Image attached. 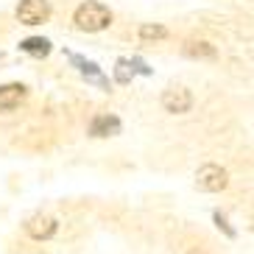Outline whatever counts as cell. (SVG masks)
<instances>
[{
    "label": "cell",
    "mask_w": 254,
    "mask_h": 254,
    "mask_svg": "<svg viewBox=\"0 0 254 254\" xmlns=\"http://www.w3.org/2000/svg\"><path fill=\"white\" fill-rule=\"evenodd\" d=\"M75 25L81 31H104L106 25L112 23V11L104 6V3H95V0H87L75 8Z\"/></svg>",
    "instance_id": "1"
},
{
    "label": "cell",
    "mask_w": 254,
    "mask_h": 254,
    "mask_svg": "<svg viewBox=\"0 0 254 254\" xmlns=\"http://www.w3.org/2000/svg\"><path fill=\"white\" fill-rule=\"evenodd\" d=\"M226 171L221 168V165H201L198 168V173H195V185H198V190H204V193H221L226 187Z\"/></svg>",
    "instance_id": "2"
},
{
    "label": "cell",
    "mask_w": 254,
    "mask_h": 254,
    "mask_svg": "<svg viewBox=\"0 0 254 254\" xmlns=\"http://www.w3.org/2000/svg\"><path fill=\"white\" fill-rule=\"evenodd\" d=\"M51 17V3L48 0H23L17 6V20L23 25H42Z\"/></svg>",
    "instance_id": "3"
},
{
    "label": "cell",
    "mask_w": 254,
    "mask_h": 254,
    "mask_svg": "<svg viewBox=\"0 0 254 254\" xmlns=\"http://www.w3.org/2000/svg\"><path fill=\"white\" fill-rule=\"evenodd\" d=\"M162 106L168 109V112H173V115L190 112L193 95H190V90H185V87H171V90L162 92Z\"/></svg>",
    "instance_id": "4"
},
{
    "label": "cell",
    "mask_w": 254,
    "mask_h": 254,
    "mask_svg": "<svg viewBox=\"0 0 254 254\" xmlns=\"http://www.w3.org/2000/svg\"><path fill=\"white\" fill-rule=\"evenodd\" d=\"M56 229H59V224H56V218L53 215H34L25 224V232H28L34 240H48L56 235Z\"/></svg>",
    "instance_id": "5"
},
{
    "label": "cell",
    "mask_w": 254,
    "mask_h": 254,
    "mask_svg": "<svg viewBox=\"0 0 254 254\" xmlns=\"http://www.w3.org/2000/svg\"><path fill=\"white\" fill-rule=\"evenodd\" d=\"M25 101V87L23 84H6L0 87V112H8Z\"/></svg>",
    "instance_id": "6"
},
{
    "label": "cell",
    "mask_w": 254,
    "mask_h": 254,
    "mask_svg": "<svg viewBox=\"0 0 254 254\" xmlns=\"http://www.w3.org/2000/svg\"><path fill=\"white\" fill-rule=\"evenodd\" d=\"M120 131V120L118 118H109V115H101V118L92 120L90 126V134L92 137H109V134H118Z\"/></svg>",
    "instance_id": "7"
},
{
    "label": "cell",
    "mask_w": 254,
    "mask_h": 254,
    "mask_svg": "<svg viewBox=\"0 0 254 254\" xmlns=\"http://www.w3.org/2000/svg\"><path fill=\"white\" fill-rule=\"evenodd\" d=\"M20 48H23L25 53H31V56H48L51 53V42L42 37H31V39H23L20 42Z\"/></svg>",
    "instance_id": "8"
},
{
    "label": "cell",
    "mask_w": 254,
    "mask_h": 254,
    "mask_svg": "<svg viewBox=\"0 0 254 254\" xmlns=\"http://www.w3.org/2000/svg\"><path fill=\"white\" fill-rule=\"evenodd\" d=\"M185 53L193 56V59H212V56H215V48L209 45V42H187Z\"/></svg>",
    "instance_id": "9"
},
{
    "label": "cell",
    "mask_w": 254,
    "mask_h": 254,
    "mask_svg": "<svg viewBox=\"0 0 254 254\" xmlns=\"http://www.w3.org/2000/svg\"><path fill=\"white\" fill-rule=\"evenodd\" d=\"M70 59H73L75 64H78V70H81L84 75H90L92 81H98L101 87H106V81H104V75H101V70H98L95 64H92V62H84V59H78V56H70Z\"/></svg>",
    "instance_id": "10"
},
{
    "label": "cell",
    "mask_w": 254,
    "mask_h": 254,
    "mask_svg": "<svg viewBox=\"0 0 254 254\" xmlns=\"http://www.w3.org/2000/svg\"><path fill=\"white\" fill-rule=\"evenodd\" d=\"M131 75H134V67H131V62L120 59V62H118V67H115V78H118L120 84H128V81H131Z\"/></svg>",
    "instance_id": "11"
},
{
    "label": "cell",
    "mask_w": 254,
    "mask_h": 254,
    "mask_svg": "<svg viewBox=\"0 0 254 254\" xmlns=\"http://www.w3.org/2000/svg\"><path fill=\"white\" fill-rule=\"evenodd\" d=\"M140 37L142 39H165V37H168V31H165L162 25H142Z\"/></svg>",
    "instance_id": "12"
},
{
    "label": "cell",
    "mask_w": 254,
    "mask_h": 254,
    "mask_svg": "<svg viewBox=\"0 0 254 254\" xmlns=\"http://www.w3.org/2000/svg\"><path fill=\"white\" fill-rule=\"evenodd\" d=\"M190 254H201V252H190Z\"/></svg>",
    "instance_id": "13"
}]
</instances>
